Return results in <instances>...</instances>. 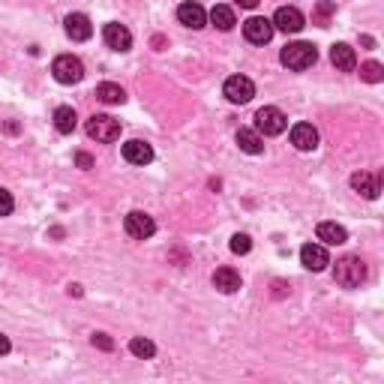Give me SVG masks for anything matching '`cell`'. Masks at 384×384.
<instances>
[{
  "label": "cell",
  "mask_w": 384,
  "mask_h": 384,
  "mask_svg": "<svg viewBox=\"0 0 384 384\" xmlns=\"http://www.w3.org/2000/svg\"><path fill=\"white\" fill-rule=\"evenodd\" d=\"M88 136L93 141H102V144H112L120 138V120L108 117V114H93L88 120Z\"/></svg>",
  "instance_id": "cell-3"
},
{
  "label": "cell",
  "mask_w": 384,
  "mask_h": 384,
  "mask_svg": "<svg viewBox=\"0 0 384 384\" xmlns=\"http://www.w3.org/2000/svg\"><path fill=\"white\" fill-rule=\"evenodd\" d=\"M12 208H16V201H12V192L0 186V216H9Z\"/></svg>",
  "instance_id": "cell-27"
},
{
  "label": "cell",
  "mask_w": 384,
  "mask_h": 384,
  "mask_svg": "<svg viewBox=\"0 0 384 384\" xmlns=\"http://www.w3.org/2000/svg\"><path fill=\"white\" fill-rule=\"evenodd\" d=\"M129 352L136 354V357H144V360H150L156 354V345L150 340H141V336H136V340L129 342Z\"/></svg>",
  "instance_id": "cell-24"
},
{
  "label": "cell",
  "mask_w": 384,
  "mask_h": 384,
  "mask_svg": "<svg viewBox=\"0 0 384 384\" xmlns=\"http://www.w3.org/2000/svg\"><path fill=\"white\" fill-rule=\"evenodd\" d=\"M52 76L60 84H78L84 78V64L78 57H72V54H60V57H54V64H52Z\"/></svg>",
  "instance_id": "cell-5"
},
{
  "label": "cell",
  "mask_w": 384,
  "mask_h": 384,
  "mask_svg": "<svg viewBox=\"0 0 384 384\" xmlns=\"http://www.w3.org/2000/svg\"><path fill=\"white\" fill-rule=\"evenodd\" d=\"M333 280L340 282L342 288H357L360 282L366 280V264L354 258V256H345L336 261V268H333Z\"/></svg>",
  "instance_id": "cell-2"
},
{
  "label": "cell",
  "mask_w": 384,
  "mask_h": 384,
  "mask_svg": "<svg viewBox=\"0 0 384 384\" xmlns=\"http://www.w3.org/2000/svg\"><path fill=\"white\" fill-rule=\"evenodd\" d=\"M330 64L336 69H342V72H352L357 66V54H354V48L352 45H345V42H336L330 48Z\"/></svg>",
  "instance_id": "cell-17"
},
{
  "label": "cell",
  "mask_w": 384,
  "mask_h": 384,
  "mask_svg": "<svg viewBox=\"0 0 384 384\" xmlns=\"http://www.w3.org/2000/svg\"><path fill=\"white\" fill-rule=\"evenodd\" d=\"M222 93H225V100H228V102H234V105H246V102L252 100V96H256V84H252L246 76H232V78H225Z\"/></svg>",
  "instance_id": "cell-6"
},
{
  "label": "cell",
  "mask_w": 384,
  "mask_h": 384,
  "mask_svg": "<svg viewBox=\"0 0 384 384\" xmlns=\"http://www.w3.org/2000/svg\"><path fill=\"white\" fill-rule=\"evenodd\" d=\"M292 144L297 150H304V153L316 150L318 148V129L312 124H294L292 126Z\"/></svg>",
  "instance_id": "cell-14"
},
{
  "label": "cell",
  "mask_w": 384,
  "mask_h": 384,
  "mask_svg": "<svg viewBox=\"0 0 384 384\" xmlns=\"http://www.w3.org/2000/svg\"><path fill=\"white\" fill-rule=\"evenodd\" d=\"M102 40H105V45L112 48V52H129V48H132V33L124 28V24H117V21L105 24Z\"/></svg>",
  "instance_id": "cell-10"
},
{
  "label": "cell",
  "mask_w": 384,
  "mask_h": 384,
  "mask_svg": "<svg viewBox=\"0 0 384 384\" xmlns=\"http://www.w3.org/2000/svg\"><path fill=\"white\" fill-rule=\"evenodd\" d=\"M336 12V4H330V0H321L318 9H316V18L318 21H328V16H333Z\"/></svg>",
  "instance_id": "cell-28"
},
{
  "label": "cell",
  "mask_w": 384,
  "mask_h": 384,
  "mask_svg": "<svg viewBox=\"0 0 384 384\" xmlns=\"http://www.w3.org/2000/svg\"><path fill=\"white\" fill-rule=\"evenodd\" d=\"M213 285L220 288L222 294H234V292H240V273L234 268H220L213 273Z\"/></svg>",
  "instance_id": "cell-19"
},
{
  "label": "cell",
  "mask_w": 384,
  "mask_h": 384,
  "mask_svg": "<svg viewBox=\"0 0 384 384\" xmlns=\"http://www.w3.org/2000/svg\"><path fill=\"white\" fill-rule=\"evenodd\" d=\"M249 249H252L249 234H234V237H232V252H234V256H246Z\"/></svg>",
  "instance_id": "cell-26"
},
{
  "label": "cell",
  "mask_w": 384,
  "mask_h": 384,
  "mask_svg": "<svg viewBox=\"0 0 384 384\" xmlns=\"http://www.w3.org/2000/svg\"><path fill=\"white\" fill-rule=\"evenodd\" d=\"M96 100H102L105 105H124L126 102V93L120 84H112V81H105L96 88Z\"/></svg>",
  "instance_id": "cell-21"
},
{
  "label": "cell",
  "mask_w": 384,
  "mask_h": 384,
  "mask_svg": "<svg viewBox=\"0 0 384 384\" xmlns=\"http://www.w3.org/2000/svg\"><path fill=\"white\" fill-rule=\"evenodd\" d=\"M96 348H102V352H112V348H114V342L112 340H108V333H93V340H90Z\"/></svg>",
  "instance_id": "cell-29"
},
{
  "label": "cell",
  "mask_w": 384,
  "mask_h": 384,
  "mask_svg": "<svg viewBox=\"0 0 384 384\" xmlns=\"http://www.w3.org/2000/svg\"><path fill=\"white\" fill-rule=\"evenodd\" d=\"M285 126H288V117L280 108L264 105L256 112V132H261V136H280V132H285Z\"/></svg>",
  "instance_id": "cell-4"
},
{
  "label": "cell",
  "mask_w": 384,
  "mask_h": 384,
  "mask_svg": "<svg viewBox=\"0 0 384 384\" xmlns=\"http://www.w3.org/2000/svg\"><path fill=\"white\" fill-rule=\"evenodd\" d=\"M210 24H213V28H220V30H232L234 24H237L234 9L225 6V4H216V6L210 9Z\"/></svg>",
  "instance_id": "cell-22"
},
{
  "label": "cell",
  "mask_w": 384,
  "mask_h": 384,
  "mask_svg": "<svg viewBox=\"0 0 384 384\" xmlns=\"http://www.w3.org/2000/svg\"><path fill=\"white\" fill-rule=\"evenodd\" d=\"M4 354H9V340L0 333V357H4Z\"/></svg>",
  "instance_id": "cell-32"
},
{
  "label": "cell",
  "mask_w": 384,
  "mask_h": 384,
  "mask_svg": "<svg viewBox=\"0 0 384 384\" xmlns=\"http://www.w3.org/2000/svg\"><path fill=\"white\" fill-rule=\"evenodd\" d=\"M300 261H304L306 270H324L330 264V256H328V246L324 244H306L304 249H300Z\"/></svg>",
  "instance_id": "cell-12"
},
{
  "label": "cell",
  "mask_w": 384,
  "mask_h": 384,
  "mask_svg": "<svg viewBox=\"0 0 384 384\" xmlns=\"http://www.w3.org/2000/svg\"><path fill=\"white\" fill-rule=\"evenodd\" d=\"M304 24H306L304 12L294 9V6H280L276 9V16H273V28L282 30V33H300L304 30Z\"/></svg>",
  "instance_id": "cell-9"
},
{
  "label": "cell",
  "mask_w": 384,
  "mask_h": 384,
  "mask_svg": "<svg viewBox=\"0 0 384 384\" xmlns=\"http://www.w3.org/2000/svg\"><path fill=\"white\" fill-rule=\"evenodd\" d=\"M352 186H354V192H360L364 198H378V192H381V177L372 174V172H357V174L352 177Z\"/></svg>",
  "instance_id": "cell-16"
},
{
  "label": "cell",
  "mask_w": 384,
  "mask_h": 384,
  "mask_svg": "<svg viewBox=\"0 0 384 384\" xmlns=\"http://www.w3.org/2000/svg\"><path fill=\"white\" fill-rule=\"evenodd\" d=\"M177 21L184 24V28H192V30H201L204 24H208V12H204L201 4H192V0H186V4L177 6Z\"/></svg>",
  "instance_id": "cell-11"
},
{
  "label": "cell",
  "mask_w": 384,
  "mask_h": 384,
  "mask_svg": "<svg viewBox=\"0 0 384 384\" xmlns=\"http://www.w3.org/2000/svg\"><path fill=\"white\" fill-rule=\"evenodd\" d=\"M280 60H282V66L294 69V72H304L318 60V52H316V45H309V42H292V45L282 48Z\"/></svg>",
  "instance_id": "cell-1"
},
{
  "label": "cell",
  "mask_w": 384,
  "mask_h": 384,
  "mask_svg": "<svg viewBox=\"0 0 384 384\" xmlns=\"http://www.w3.org/2000/svg\"><path fill=\"white\" fill-rule=\"evenodd\" d=\"M234 4H237V6H244V9H256V6L261 4V0H234Z\"/></svg>",
  "instance_id": "cell-31"
},
{
  "label": "cell",
  "mask_w": 384,
  "mask_h": 384,
  "mask_svg": "<svg viewBox=\"0 0 384 384\" xmlns=\"http://www.w3.org/2000/svg\"><path fill=\"white\" fill-rule=\"evenodd\" d=\"M316 234H318V240H321L324 246H342L345 240H348V232H345L342 225H336V222H321Z\"/></svg>",
  "instance_id": "cell-18"
},
{
  "label": "cell",
  "mask_w": 384,
  "mask_h": 384,
  "mask_svg": "<svg viewBox=\"0 0 384 384\" xmlns=\"http://www.w3.org/2000/svg\"><path fill=\"white\" fill-rule=\"evenodd\" d=\"M273 21L270 18H261V16H252L244 21V36L252 42V45H264V42H270L273 40Z\"/></svg>",
  "instance_id": "cell-8"
},
{
  "label": "cell",
  "mask_w": 384,
  "mask_h": 384,
  "mask_svg": "<svg viewBox=\"0 0 384 384\" xmlns=\"http://www.w3.org/2000/svg\"><path fill=\"white\" fill-rule=\"evenodd\" d=\"M124 160L132 165H148V162H153V148L141 138H132L124 144Z\"/></svg>",
  "instance_id": "cell-15"
},
{
  "label": "cell",
  "mask_w": 384,
  "mask_h": 384,
  "mask_svg": "<svg viewBox=\"0 0 384 384\" xmlns=\"http://www.w3.org/2000/svg\"><path fill=\"white\" fill-rule=\"evenodd\" d=\"M124 228H126L129 237L148 240V237H153V232H156V222H153V216H148L144 210H132V213H126Z\"/></svg>",
  "instance_id": "cell-7"
},
{
  "label": "cell",
  "mask_w": 384,
  "mask_h": 384,
  "mask_svg": "<svg viewBox=\"0 0 384 384\" xmlns=\"http://www.w3.org/2000/svg\"><path fill=\"white\" fill-rule=\"evenodd\" d=\"M54 126H57V132H64V136H69V132H76V126H78L76 108H69V105H60L57 112H54Z\"/></svg>",
  "instance_id": "cell-23"
},
{
  "label": "cell",
  "mask_w": 384,
  "mask_h": 384,
  "mask_svg": "<svg viewBox=\"0 0 384 384\" xmlns=\"http://www.w3.org/2000/svg\"><path fill=\"white\" fill-rule=\"evenodd\" d=\"M360 78L369 81V84H378V81L384 78V66H381V64H376V60H369V64L360 66Z\"/></svg>",
  "instance_id": "cell-25"
},
{
  "label": "cell",
  "mask_w": 384,
  "mask_h": 384,
  "mask_svg": "<svg viewBox=\"0 0 384 384\" xmlns=\"http://www.w3.org/2000/svg\"><path fill=\"white\" fill-rule=\"evenodd\" d=\"M237 148L244 150V153H249V156L264 153V138H261V132H256V129H240V132H237Z\"/></svg>",
  "instance_id": "cell-20"
},
{
  "label": "cell",
  "mask_w": 384,
  "mask_h": 384,
  "mask_svg": "<svg viewBox=\"0 0 384 384\" xmlns=\"http://www.w3.org/2000/svg\"><path fill=\"white\" fill-rule=\"evenodd\" d=\"M64 24H66V36L69 40H76V42H88L93 36V24L84 12H72V16H66Z\"/></svg>",
  "instance_id": "cell-13"
},
{
  "label": "cell",
  "mask_w": 384,
  "mask_h": 384,
  "mask_svg": "<svg viewBox=\"0 0 384 384\" xmlns=\"http://www.w3.org/2000/svg\"><path fill=\"white\" fill-rule=\"evenodd\" d=\"M76 162H78L81 168H90V165H93V160H90L88 153H78V156H76Z\"/></svg>",
  "instance_id": "cell-30"
}]
</instances>
